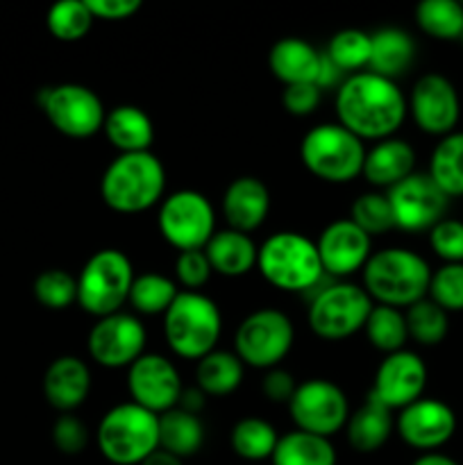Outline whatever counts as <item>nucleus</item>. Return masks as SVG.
<instances>
[{
    "label": "nucleus",
    "instance_id": "23",
    "mask_svg": "<svg viewBox=\"0 0 463 465\" xmlns=\"http://www.w3.org/2000/svg\"><path fill=\"white\" fill-rule=\"evenodd\" d=\"M413 173H416V153L409 141L390 136L377 141L370 150H366L361 175L375 189H393Z\"/></svg>",
    "mask_w": 463,
    "mask_h": 465
},
{
    "label": "nucleus",
    "instance_id": "33",
    "mask_svg": "<svg viewBox=\"0 0 463 465\" xmlns=\"http://www.w3.org/2000/svg\"><path fill=\"white\" fill-rule=\"evenodd\" d=\"M275 427L268 420L257 416L241 418L230 431V445L234 454L243 461H266L272 457L277 448Z\"/></svg>",
    "mask_w": 463,
    "mask_h": 465
},
{
    "label": "nucleus",
    "instance_id": "27",
    "mask_svg": "<svg viewBox=\"0 0 463 465\" xmlns=\"http://www.w3.org/2000/svg\"><path fill=\"white\" fill-rule=\"evenodd\" d=\"M393 411L386 409L381 402H377L375 398H370V395H368V400L357 411L350 413L348 425H345L350 448L361 454H370L384 448L386 440L393 434Z\"/></svg>",
    "mask_w": 463,
    "mask_h": 465
},
{
    "label": "nucleus",
    "instance_id": "50",
    "mask_svg": "<svg viewBox=\"0 0 463 465\" xmlns=\"http://www.w3.org/2000/svg\"><path fill=\"white\" fill-rule=\"evenodd\" d=\"M204 404H207V395L202 393V391L198 389V386H193V389H184L180 395V402H177V409H182V411H189V413H195V416H200V411L204 409Z\"/></svg>",
    "mask_w": 463,
    "mask_h": 465
},
{
    "label": "nucleus",
    "instance_id": "30",
    "mask_svg": "<svg viewBox=\"0 0 463 465\" xmlns=\"http://www.w3.org/2000/svg\"><path fill=\"white\" fill-rule=\"evenodd\" d=\"M243 372L245 366L236 354L227 352V350H213L195 366V386L204 395L225 398L239 389L243 381Z\"/></svg>",
    "mask_w": 463,
    "mask_h": 465
},
{
    "label": "nucleus",
    "instance_id": "52",
    "mask_svg": "<svg viewBox=\"0 0 463 465\" xmlns=\"http://www.w3.org/2000/svg\"><path fill=\"white\" fill-rule=\"evenodd\" d=\"M411 465H458V463L454 461V459L445 457V454L427 452V454H422V457H418Z\"/></svg>",
    "mask_w": 463,
    "mask_h": 465
},
{
    "label": "nucleus",
    "instance_id": "28",
    "mask_svg": "<svg viewBox=\"0 0 463 465\" xmlns=\"http://www.w3.org/2000/svg\"><path fill=\"white\" fill-rule=\"evenodd\" d=\"M370 64H368L370 73L395 80L409 73L416 62V41L402 27H381L370 35Z\"/></svg>",
    "mask_w": 463,
    "mask_h": 465
},
{
    "label": "nucleus",
    "instance_id": "44",
    "mask_svg": "<svg viewBox=\"0 0 463 465\" xmlns=\"http://www.w3.org/2000/svg\"><path fill=\"white\" fill-rule=\"evenodd\" d=\"M53 443L62 454L75 457V454L84 452V448L89 445V430L80 418H75L73 413H64L53 425Z\"/></svg>",
    "mask_w": 463,
    "mask_h": 465
},
{
    "label": "nucleus",
    "instance_id": "10",
    "mask_svg": "<svg viewBox=\"0 0 463 465\" xmlns=\"http://www.w3.org/2000/svg\"><path fill=\"white\" fill-rule=\"evenodd\" d=\"M295 341V330L284 312L272 307L257 309L248 313L236 327L234 350L243 366L257 371L277 368L291 352Z\"/></svg>",
    "mask_w": 463,
    "mask_h": 465
},
{
    "label": "nucleus",
    "instance_id": "47",
    "mask_svg": "<svg viewBox=\"0 0 463 465\" xmlns=\"http://www.w3.org/2000/svg\"><path fill=\"white\" fill-rule=\"evenodd\" d=\"M295 389H298V384H295L293 375H291L289 371L271 368V371H266V375H263L261 393L263 398L271 400V402L289 404L291 398H293Z\"/></svg>",
    "mask_w": 463,
    "mask_h": 465
},
{
    "label": "nucleus",
    "instance_id": "48",
    "mask_svg": "<svg viewBox=\"0 0 463 465\" xmlns=\"http://www.w3.org/2000/svg\"><path fill=\"white\" fill-rule=\"evenodd\" d=\"M94 18L104 21H123L134 16L141 9V0H84Z\"/></svg>",
    "mask_w": 463,
    "mask_h": 465
},
{
    "label": "nucleus",
    "instance_id": "26",
    "mask_svg": "<svg viewBox=\"0 0 463 465\" xmlns=\"http://www.w3.org/2000/svg\"><path fill=\"white\" fill-rule=\"evenodd\" d=\"M204 254H207L212 271L222 277H243L248 275L252 268H257V254L259 248L250 234L236 230H221L209 239L204 245Z\"/></svg>",
    "mask_w": 463,
    "mask_h": 465
},
{
    "label": "nucleus",
    "instance_id": "22",
    "mask_svg": "<svg viewBox=\"0 0 463 465\" xmlns=\"http://www.w3.org/2000/svg\"><path fill=\"white\" fill-rule=\"evenodd\" d=\"M91 393V371L80 357L64 354L44 372L45 402L62 413L75 411Z\"/></svg>",
    "mask_w": 463,
    "mask_h": 465
},
{
    "label": "nucleus",
    "instance_id": "6",
    "mask_svg": "<svg viewBox=\"0 0 463 465\" xmlns=\"http://www.w3.org/2000/svg\"><path fill=\"white\" fill-rule=\"evenodd\" d=\"M100 454L113 465H141L159 450V416L134 402L109 409L95 430Z\"/></svg>",
    "mask_w": 463,
    "mask_h": 465
},
{
    "label": "nucleus",
    "instance_id": "51",
    "mask_svg": "<svg viewBox=\"0 0 463 465\" xmlns=\"http://www.w3.org/2000/svg\"><path fill=\"white\" fill-rule=\"evenodd\" d=\"M141 465H184L182 463V459H177L175 454H171V452H166V450H154L153 454H150L148 459H145L143 463Z\"/></svg>",
    "mask_w": 463,
    "mask_h": 465
},
{
    "label": "nucleus",
    "instance_id": "40",
    "mask_svg": "<svg viewBox=\"0 0 463 465\" xmlns=\"http://www.w3.org/2000/svg\"><path fill=\"white\" fill-rule=\"evenodd\" d=\"M350 221L361 227L370 239L377 234H386L395 227L389 198L379 191H368V193L357 195L352 207H350Z\"/></svg>",
    "mask_w": 463,
    "mask_h": 465
},
{
    "label": "nucleus",
    "instance_id": "35",
    "mask_svg": "<svg viewBox=\"0 0 463 465\" xmlns=\"http://www.w3.org/2000/svg\"><path fill=\"white\" fill-rule=\"evenodd\" d=\"M416 23L431 39L461 41L463 3H457V0H422L416 7Z\"/></svg>",
    "mask_w": 463,
    "mask_h": 465
},
{
    "label": "nucleus",
    "instance_id": "49",
    "mask_svg": "<svg viewBox=\"0 0 463 465\" xmlns=\"http://www.w3.org/2000/svg\"><path fill=\"white\" fill-rule=\"evenodd\" d=\"M345 73L327 57L325 53H320V66H318V75H316V84L320 86L322 91L325 89H339L340 82L345 80Z\"/></svg>",
    "mask_w": 463,
    "mask_h": 465
},
{
    "label": "nucleus",
    "instance_id": "42",
    "mask_svg": "<svg viewBox=\"0 0 463 465\" xmlns=\"http://www.w3.org/2000/svg\"><path fill=\"white\" fill-rule=\"evenodd\" d=\"M429 300L445 313L463 312V263H443L431 272Z\"/></svg>",
    "mask_w": 463,
    "mask_h": 465
},
{
    "label": "nucleus",
    "instance_id": "45",
    "mask_svg": "<svg viewBox=\"0 0 463 465\" xmlns=\"http://www.w3.org/2000/svg\"><path fill=\"white\" fill-rule=\"evenodd\" d=\"M212 263H209L204 250H186L175 259V277L186 291H198L212 277Z\"/></svg>",
    "mask_w": 463,
    "mask_h": 465
},
{
    "label": "nucleus",
    "instance_id": "32",
    "mask_svg": "<svg viewBox=\"0 0 463 465\" xmlns=\"http://www.w3.org/2000/svg\"><path fill=\"white\" fill-rule=\"evenodd\" d=\"M427 175L448 198L463 195V132L443 136L434 148Z\"/></svg>",
    "mask_w": 463,
    "mask_h": 465
},
{
    "label": "nucleus",
    "instance_id": "15",
    "mask_svg": "<svg viewBox=\"0 0 463 465\" xmlns=\"http://www.w3.org/2000/svg\"><path fill=\"white\" fill-rule=\"evenodd\" d=\"M395 227L402 232H429L448 213L449 198L427 173H413L386 191Z\"/></svg>",
    "mask_w": 463,
    "mask_h": 465
},
{
    "label": "nucleus",
    "instance_id": "31",
    "mask_svg": "<svg viewBox=\"0 0 463 465\" xmlns=\"http://www.w3.org/2000/svg\"><path fill=\"white\" fill-rule=\"evenodd\" d=\"M271 461L272 465H336V450L330 439L293 430L280 436Z\"/></svg>",
    "mask_w": 463,
    "mask_h": 465
},
{
    "label": "nucleus",
    "instance_id": "36",
    "mask_svg": "<svg viewBox=\"0 0 463 465\" xmlns=\"http://www.w3.org/2000/svg\"><path fill=\"white\" fill-rule=\"evenodd\" d=\"M366 339L377 352L393 354L404 350L409 341L407 331V321H404V313L395 307H384V304H375L368 316L366 325Z\"/></svg>",
    "mask_w": 463,
    "mask_h": 465
},
{
    "label": "nucleus",
    "instance_id": "11",
    "mask_svg": "<svg viewBox=\"0 0 463 465\" xmlns=\"http://www.w3.org/2000/svg\"><path fill=\"white\" fill-rule=\"evenodd\" d=\"M157 225L163 241L180 252L204 250L216 234V212L207 195L193 189H180L162 200Z\"/></svg>",
    "mask_w": 463,
    "mask_h": 465
},
{
    "label": "nucleus",
    "instance_id": "8",
    "mask_svg": "<svg viewBox=\"0 0 463 465\" xmlns=\"http://www.w3.org/2000/svg\"><path fill=\"white\" fill-rule=\"evenodd\" d=\"M134 277L130 257L123 250H98L86 259L77 275V304L95 318L118 313L130 298Z\"/></svg>",
    "mask_w": 463,
    "mask_h": 465
},
{
    "label": "nucleus",
    "instance_id": "4",
    "mask_svg": "<svg viewBox=\"0 0 463 465\" xmlns=\"http://www.w3.org/2000/svg\"><path fill=\"white\" fill-rule=\"evenodd\" d=\"M257 271L280 291L307 293L322 284L325 275L316 241L300 232H275L259 245Z\"/></svg>",
    "mask_w": 463,
    "mask_h": 465
},
{
    "label": "nucleus",
    "instance_id": "25",
    "mask_svg": "<svg viewBox=\"0 0 463 465\" xmlns=\"http://www.w3.org/2000/svg\"><path fill=\"white\" fill-rule=\"evenodd\" d=\"M268 66L284 86L304 84V82L316 84L320 53L309 41L298 39V36H284L271 48Z\"/></svg>",
    "mask_w": 463,
    "mask_h": 465
},
{
    "label": "nucleus",
    "instance_id": "20",
    "mask_svg": "<svg viewBox=\"0 0 463 465\" xmlns=\"http://www.w3.org/2000/svg\"><path fill=\"white\" fill-rule=\"evenodd\" d=\"M316 248L325 275L343 280L363 271L372 254V239L350 218H339L320 232Z\"/></svg>",
    "mask_w": 463,
    "mask_h": 465
},
{
    "label": "nucleus",
    "instance_id": "29",
    "mask_svg": "<svg viewBox=\"0 0 463 465\" xmlns=\"http://www.w3.org/2000/svg\"><path fill=\"white\" fill-rule=\"evenodd\" d=\"M204 443V425L200 416L182 409H171V411L159 416V448L175 454L177 459H189L200 452Z\"/></svg>",
    "mask_w": 463,
    "mask_h": 465
},
{
    "label": "nucleus",
    "instance_id": "1",
    "mask_svg": "<svg viewBox=\"0 0 463 465\" xmlns=\"http://www.w3.org/2000/svg\"><path fill=\"white\" fill-rule=\"evenodd\" d=\"M336 116L345 130L361 141L395 136L407 118V98L398 82L377 73H352L336 89Z\"/></svg>",
    "mask_w": 463,
    "mask_h": 465
},
{
    "label": "nucleus",
    "instance_id": "7",
    "mask_svg": "<svg viewBox=\"0 0 463 465\" xmlns=\"http://www.w3.org/2000/svg\"><path fill=\"white\" fill-rule=\"evenodd\" d=\"M300 159L318 180L345 184L363 173L366 145L340 123H320L302 136Z\"/></svg>",
    "mask_w": 463,
    "mask_h": 465
},
{
    "label": "nucleus",
    "instance_id": "17",
    "mask_svg": "<svg viewBox=\"0 0 463 465\" xmlns=\"http://www.w3.org/2000/svg\"><path fill=\"white\" fill-rule=\"evenodd\" d=\"M413 123L420 132L431 136H448L457 127L461 116V100L457 86L440 73H425L413 84L407 100Z\"/></svg>",
    "mask_w": 463,
    "mask_h": 465
},
{
    "label": "nucleus",
    "instance_id": "43",
    "mask_svg": "<svg viewBox=\"0 0 463 465\" xmlns=\"http://www.w3.org/2000/svg\"><path fill=\"white\" fill-rule=\"evenodd\" d=\"M429 245L445 263H463V223L443 218L429 230Z\"/></svg>",
    "mask_w": 463,
    "mask_h": 465
},
{
    "label": "nucleus",
    "instance_id": "19",
    "mask_svg": "<svg viewBox=\"0 0 463 465\" xmlns=\"http://www.w3.org/2000/svg\"><path fill=\"white\" fill-rule=\"evenodd\" d=\"M395 431L409 448L425 454L436 452L457 431V416L440 400L420 398L398 413Z\"/></svg>",
    "mask_w": 463,
    "mask_h": 465
},
{
    "label": "nucleus",
    "instance_id": "13",
    "mask_svg": "<svg viewBox=\"0 0 463 465\" xmlns=\"http://www.w3.org/2000/svg\"><path fill=\"white\" fill-rule=\"evenodd\" d=\"M289 413L295 430L330 439L348 425V395L330 380H307L295 389L289 402Z\"/></svg>",
    "mask_w": 463,
    "mask_h": 465
},
{
    "label": "nucleus",
    "instance_id": "46",
    "mask_svg": "<svg viewBox=\"0 0 463 465\" xmlns=\"http://www.w3.org/2000/svg\"><path fill=\"white\" fill-rule=\"evenodd\" d=\"M320 100L322 89L313 82L284 86V94H281V104L291 116H309V114L316 112Z\"/></svg>",
    "mask_w": 463,
    "mask_h": 465
},
{
    "label": "nucleus",
    "instance_id": "24",
    "mask_svg": "<svg viewBox=\"0 0 463 465\" xmlns=\"http://www.w3.org/2000/svg\"><path fill=\"white\" fill-rule=\"evenodd\" d=\"M104 136L118 154L148 153L154 141V125L136 104H118L104 116Z\"/></svg>",
    "mask_w": 463,
    "mask_h": 465
},
{
    "label": "nucleus",
    "instance_id": "37",
    "mask_svg": "<svg viewBox=\"0 0 463 465\" xmlns=\"http://www.w3.org/2000/svg\"><path fill=\"white\" fill-rule=\"evenodd\" d=\"M370 35L357 27H345L339 30L327 44L325 54L340 68L343 73H359L370 64Z\"/></svg>",
    "mask_w": 463,
    "mask_h": 465
},
{
    "label": "nucleus",
    "instance_id": "38",
    "mask_svg": "<svg viewBox=\"0 0 463 465\" xmlns=\"http://www.w3.org/2000/svg\"><path fill=\"white\" fill-rule=\"evenodd\" d=\"M404 321H407L409 339L416 341L418 345H425V348L438 345L448 336V313L438 304L431 302L429 298L411 304L404 312Z\"/></svg>",
    "mask_w": 463,
    "mask_h": 465
},
{
    "label": "nucleus",
    "instance_id": "5",
    "mask_svg": "<svg viewBox=\"0 0 463 465\" xmlns=\"http://www.w3.org/2000/svg\"><path fill=\"white\" fill-rule=\"evenodd\" d=\"M222 331L218 304L200 291H180L163 313V339L172 354L186 361H200L213 352Z\"/></svg>",
    "mask_w": 463,
    "mask_h": 465
},
{
    "label": "nucleus",
    "instance_id": "41",
    "mask_svg": "<svg viewBox=\"0 0 463 465\" xmlns=\"http://www.w3.org/2000/svg\"><path fill=\"white\" fill-rule=\"evenodd\" d=\"M32 291H34L36 302L44 304L45 309L62 312V309L77 302V277L62 271V268H48V271L36 275Z\"/></svg>",
    "mask_w": 463,
    "mask_h": 465
},
{
    "label": "nucleus",
    "instance_id": "21",
    "mask_svg": "<svg viewBox=\"0 0 463 465\" xmlns=\"http://www.w3.org/2000/svg\"><path fill=\"white\" fill-rule=\"evenodd\" d=\"M221 209L230 230L250 234V232L259 230L268 218L271 191L259 177H236L227 184L225 193H222Z\"/></svg>",
    "mask_w": 463,
    "mask_h": 465
},
{
    "label": "nucleus",
    "instance_id": "18",
    "mask_svg": "<svg viewBox=\"0 0 463 465\" xmlns=\"http://www.w3.org/2000/svg\"><path fill=\"white\" fill-rule=\"evenodd\" d=\"M427 386V366L420 354L411 350L386 354L379 363L368 395L384 404L390 411H402L404 407L422 398Z\"/></svg>",
    "mask_w": 463,
    "mask_h": 465
},
{
    "label": "nucleus",
    "instance_id": "12",
    "mask_svg": "<svg viewBox=\"0 0 463 465\" xmlns=\"http://www.w3.org/2000/svg\"><path fill=\"white\" fill-rule=\"evenodd\" d=\"M50 125L71 139H89L104 127V104L94 89L75 82L45 86L36 95Z\"/></svg>",
    "mask_w": 463,
    "mask_h": 465
},
{
    "label": "nucleus",
    "instance_id": "34",
    "mask_svg": "<svg viewBox=\"0 0 463 465\" xmlns=\"http://www.w3.org/2000/svg\"><path fill=\"white\" fill-rule=\"evenodd\" d=\"M177 295H180V291L171 277L162 275V272H143L132 282L127 302L141 316H163L168 307L175 302Z\"/></svg>",
    "mask_w": 463,
    "mask_h": 465
},
{
    "label": "nucleus",
    "instance_id": "9",
    "mask_svg": "<svg viewBox=\"0 0 463 465\" xmlns=\"http://www.w3.org/2000/svg\"><path fill=\"white\" fill-rule=\"evenodd\" d=\"M375 302L352 282H322L311 295L307 321L316 336L343 341L363 330Z\"/></svg>",
    "mask_w": 463,
    "mask_h": 465
},
{
    "label": "nucleus",
    "instance_id": "3",
    "mask_svg": "<svg viewBox=\"0 0 463 465\" xmlns=\"http://www.w3.org/2000/svg\"><path fill=\"white\" fill-rule=\"evenodd\" d=\"M166 171L157 154L130 153L116 154L104 168L100 195L112 212L141 213L163 200Z\"/></svg>",
    "mask_w": 463,
    "mask_h": 465
},
{
    "label": "nucleus",
    "instance_id": "53",
    "mask_svg": "<svg viewBox=\"0 0 463 465\" xmlns=\"http://www.w3.org/2000/svg\"><path fill=\"white\" fill-rule=\"evenodd\" d=\"M461 44H463V36H461Z\"/></svg>",
    "mask_w": 463,
    "mask_h": 465
},
{
    "label": "nucleus",
    "instance_id": "39",
    "mask_svg": "<svg viewBox=\"0 0 463 465\" xmlns=\"http://www.w3.org/2000/svg\"><path fill=\"white\" fill-rule=\"evenodd\" d=\"M50 35L59 41H80L89 35L94 25V14L89 12L84 0H62L53 5L45 16Z\"/></svg>",
    "mask_w": 463,
    "mask_h": 465
},
{
    "label": "nucleus",
    "instance_id": "2",
    "mask_svg": "<svg viewBox=\"0 0 463 465\" xmlns=\"http://www.w3.org/2000/svg\"><path fill=\"white\" fill-rule=\"evenodd\" d=\"M363 291L372 302L409 309L429 293L431 268L409 248H384L370 254L363 266Z\"/></svg>",
    "mask_w": 463,
    "mask_h": 465
},
{
    "label": "nucleus",
    "instance_id": "16",
    "mask_svg": "<svg viewBox=\"0 0 463 465\" xmlns=\"http://www.w3.org/2000/svg\"><path fill=\"white\" fill-rule=\"evenodd\" d=\"M127 391L132 398L130 402L139 404L154 416H162L177 407L184 386L180 371L171 359L145 352L127 368Z\"/></svg>",
    "mask_w": 463,
    "mask_h": 465
},
{
    "label": "nucleus",
    "instance_id": "14",
    "mask_svg": "<svg viewBox=\"0 0 463 465\" xmlns=\"http://www.w3.org/2000/svg\"><path fill=\"white\" fill-rule=\"evenodd\" d=\"M145 327L134 313L118 312L95 321L91 327L86 348L89 357L107 371H121L145 354Z\"/></svg>",
    "mask_w": 463,
    "mask_h": 465
}]
</instances>
